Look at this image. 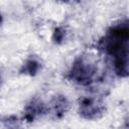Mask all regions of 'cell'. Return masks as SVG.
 Segmentation results:
<instances>
[{"instance_id":"obj_7","label":"cell","mask_w":129,"mask_h":129,"mask_svg":"<svg viewBox=\"0 0 129 129\" xmlns=\"http://www.w3.org/2000/svg\"><path fill=\"white\" fill-rule=\"evenodd\" d=\"M66 35H67V31L62 26H57L53 29L52 31V35H51V39L54 43L56 44H60L63 42V40L66 39Z\"/></svg>"},{"instance_id":"obj_5","label":"cell","mask_w":129,"mask_h":129,"mask_svg":"<svg viewBox=\"0 0 129 129\" xmlns=\"http://www.w3.org/2000/svg\"><path fill=\"white\" fill-rule=\"evenodd\" d=\"M69 107H70L69 100L63 95H56V96H54L52 98L51 102H50L51 113L53 114V116L56 119L62 118L66 115V113L68 112Z\"/></svg>"},{"instance_id":"obj_8","label":"cell","mask_w":129,"mask_h":129,"mask_svg":"<svg viewBox=\"0 0 129 129\" xmlns=\"http://www.w3.org/2000/svg\"><path fill=\"white\" fill-rule=\"evenodd\" d=\"M2 22H3V17H2V15H1V13H0V25H1Z\"/></svg>"},{"instance_id":"obj_2","label":"cell","mask_w":129,"mask_h":129,"mask_svg":"<svg viewBox=\"0 0 129 129\" xmlns=\"http://www.w3.org/2000/svg\"><path fill=\"white\" fill-rule=\"evenodd\" d=\"M98 66L91 57L80 55L75 58L67 73V79L80 86H89L98 76Z\"/></svg>"},{"instance_id":"obj_3","label":"cell","mask_w":129,"mask_h":129,"mask_svg":"<svg viewBox=\"0 0 129 129\" xmlns=\"http://www.w3.org/2000/svg\"><path fill=\"white\" fill-rule=\"evenodd\" d=\"M78 113L86 120H97L105 113V105L97 97L84 96L78 101Z\"/></svg>"},{"instance_id":"obj_6","label":"cell","mask_w":129,"mask_h":129,"mask_svg":"<svg viewBox=\"0 0 129 129\" xmlns=\"http://www.w3.org/2000/svg\"><path fill=\"white\" fill-rule=\"evenodd\" d=\"M41 70V62L36 56H29L25 59V61L21 64L19 69V73L21 75L34 77Z\"/></svg>"},{"instance_id":"obj_10","label":"cell","mask_w":129,"mask_h":129,"mask_svg":"<svg viewBox=\"0 0 129 129\" xmlns=\"http://www.w3.org/2000/svg\"><path fill=\"white\" fill-rule=\"evenodd\" d=\"M11 129H14V128H11Z\"/></svg>"},{"instance_id":"obj_1","label":"cell","mask_w":129,"mask_h":129,"mask_svg":"<svg viewBox=\"0 0 129 129\" xmlns=\"http://www.w3.org/2000/svg\"><path fill=\"white\" fill-rule=\"evenodd\" d=\"M128 22L120 21L112 24L99 42L100 49L113 58L116 75L122 78L128 76Z\"/></svg>"},{"instance_id":"obj_9","label":"cell","mask_w":129,"mask_h":129,"mask_svg":"<svg viewBox=\"0 0 129 129\" xmlns=\"http://www.w3.org/2000/svg\"><path fill=\"white\" fill-rule=\"evenodd\" d=\"M0 84H1V78H0Z\"/></svg>"},{"instance_id":"obj_4","label":"cell","mask_w":129,"mask_h":129,"mask_svg":"<svg viewBox=\"0 0 129 129\" xmlns=\"http://www.w3.org/2000/svg\"><path fill=\"white\" fill-rule=\"evenodd\" d=\"M47 112L46 105L39 99L33 98L31 99L24 107L22 113V119L28 123H31L44 115Z\"/></svg>"}]
</instances>
